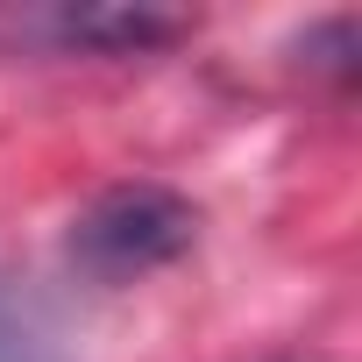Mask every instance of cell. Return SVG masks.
I'll list each match as a JSON object with an SVG mask.
<instances>
[{"label":"cell","instance_id":"3","mask_svg":"<svg viewBox=\"0 0 362 362\" xmlns=\"http://www.w3.org/2000/svg\"><path fill=\"white\" fill-rule=\"evenodd\" d=\"M0 362H64L50 313L36 305V291H22L0 270Z\"/></svg>","mask_w":362,"mask_h":362},{"label":"cell","instance_id":"1","mask_svg":"<svg viewBox=\"0 0 362 362\" xmlns=\"http://www.w3.org/2000/svg\"><path fill=\"white\" fill-rule=\"evenodd\" d=\"M199 235V206L185 192L156 185V177H128V185L93 192L71 228H64V263L86 284H135L163 263H177Z\"/></svg>","mask_w":362,"mask_h":362},{"label":"cell","instance_id":"2","mask_svg":"<svg viewBox=\"0 0 362 362\" xmlns=\"http://www.w3.org/2000/svg\"><path fill=\"white\" fill-rule=\"evenodd\" d=\"M57 36L78 43V50H107V57H128V50H163L185 36L177 15H156V8H64L57 15Z\"/></svg>","mask_w":362,"mask_h":362}]
</instances>
